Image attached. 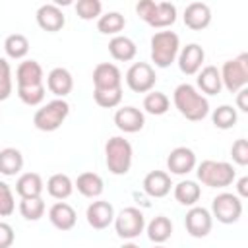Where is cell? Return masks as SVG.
<instances>
[{
  "label": "cell",
  "instance_id": "obj_18",
  "mask_svg": "<svg viewBox=\"0 0 248 248\" xmlns=\"http://www.w3.org/2000/svg\"><path fill=\"white\" fill-rule=\"evenodd\" d=\"M211 23V10L203 2H192L184 10V25L192 31H202Z\"/></svg>",
  "mask_w": 248,
  "mask_h": 248
},
{
  "label": "cell",
  "instance_id": "obj_32",
  "mask_svg": "<svg viewBox=\"0 0 248 248\" xmlns=\"http://www.w3.org/2000/svg\"><path fill=\"white\" fill-rule=\"evenodd\" d=\"M4 50L10 58L14 60H19L23 58L27 52H29V41L25 35L21 33H14V35H8L6 41H4Z\"/></svg>",
  "mask_w": 248,
  "mask_h": 248
},
{
  "label": "cell",
  "instance_id": "obj_39",
  "mask_svg": "<svg viewBox=\"0 0 248 248\" xmlns=\"http://www.w3.org/2000/svg\"><path fill=\"white\" fill-rule=\"evenodd\" d=\"M12 95V68L6 58L0 56V101Z\"/></svg>",
  "mask_w": 248,
  "mask_h": 248
},
{
  "label": "cell",
  "instance_id": "obj_28",
  "mask_svg": "<svg viewBox=\"0 0 248 248\" xmlns=\"http://www.w3.org/2000/svg\"><path fill=\"white\" fill-rule=\"evenodd\" d=\"M46 192L54 198V200H66L72 196L74 192V182L68 174H52L48 180H46Z\"/></svg>",
  "mask_w": 248,
  "mask_h": 248
},
{
  "label": "cell",
  "instance_id": "obj_37",
  "mask_svg": "<svg viewBox=\"0 0 248 248\" xmlns=\"http://www.w3.org/2000/svg\"><path fill=\"white\" fill-rule=\"evenodd\" d=\"M45 85H33V87H17V97L27 107H37L45 101Z\"/></svg>",
  "mask_w": 248,
  "mask_h": 248
},
{
  "label": "cell",
  "instance_id": "obj_6",
  "mask_svg": "<svg viewBox=\"0 0 248 248\" xmlns=\"http://www.w3.org/2000/svg\"><path fill=\"white\" fill-rule=\"evenodd\" d=\"M68 114H70V105L64 99H52L35 112L33 124L41 132H54L62 126Z\"/></svg>",
  "mask_w": 248,
  "mask_h": 248
},
{
  "label": "cell",
  "instance_id": "obj_41",
  "mask_svg": "<svg viewBox=\"0 0 248 248\" xmlns=\"http://www.w3.org/2000/svg\"><path fill=\"white\" fill-rule=\"evenodd\" d=\"M231 155H232V161L240 167H246L248 165V141L244 138L236 140L231 147Z\"/></svg>",
  "mask_w": 248,
  "mask_h": 248
},
{
  "label": "cell",
  "instance_id": "obj_15",
  "mask_svg": "<svg viewBox=\"0 0 248 248\" xmlns=\"http://www.w3.org/2000/svg\"><path fill=\"white\" fill-rule=\"evenodd\" d=\"M196 167V153L190 147H174L167 157V169L172 174H188Z\"/></svg>",
  "mask_w": 248,
  "mask_h": 248
},
{
  "label": "cell",
  "instance_id": "obj_19",
  "mask_svg": "<svg viewBox=\"0 0 248 248\" xmlns=\"http://www.w3.org/2000/svg\"><path fill=\"white\" fill-rule=\"evenodd\" d=\"M46 87L52 95H56L58 99H64L68 93H72L74 78L66 68H54L46 76Z\"/></svg>",
  "mask_w": 248,
  "mask_h": 248
},
{
  "label": "cell",
  "instance_id": "obj_11",
  "mask_svg": "<svg viewBox=\"0 0 248 248\" xmlns=\"http://www.w3.org/2000/svg\"><path fill=\"white\" fill-rule=\"evenodd\" d=\"M184 227H186V231H188L190 236L203 238V236H207L211 232L213 217H211V213L205 207L194 205V207L188 209V213L184 217Z\"/></svg>",
  "mask_w": 248,
  "mask_h": 248
},
{
  "label": "cell",
  "instance_id": "obj_22",
  "mask_svg": "<svg viewBox=\"0 0 248 248\" xmlns=\"http://www.w3.org/2000/svg\"><path fill=\"white\" fill-rule=\"evenodd\" d=\"M17 87H33L43 83V68L37 60H23L16 70Z\"/></svg>",
  "mask_w": 248,
  "mask_h": 248
},
{
  "label": "cell",
  "instance_id": "obj_45",
  "mask_svg": "<svg viewBox=\"0 0 248 248\" xmlns=\"http://www.w3.org/2000/svg\"><path fill=\"white\" fill-rule=\"evenodd\" d=\"M120 248H140L138 244H134V242H126V244H122Z\"/></svg>",
  "mask_w": 248,
  "mask_h": 248
},
{
  "label": "cell",
  "instance_id": "obj_34",
  "mask_svg": "<svg viewBox=\"0 0 248 248\" xmlns=\"http://www.w3.org/2000/svg\"><path fill=\"white\" fill-rule=\"evenodd\" d=\"M211 120H213V126L219 130H231L236 124L238 114H236V108H232L231 105H221L213 110Z\"/></svg>",
  "mask_w": 248,
  "mask_h": 248
},
{
  "label": "cell",
  "instance_id": "obj_33",
  "mask_svg": "<svg viewBox=\"0 0 248 248\" xmlns=\"http://www.w3.org/2000/svg\"><path fill=\"white\" fill-rule=\"evenodd\" d=\"M169 107H170V101H169V97H167L165 93H161V91H149V93L145 95V99H143V108H145V112H149V114H153V116L165 114V112L169 110Z\"/></svg>",
  "mask_w": 248,
  "mask_h": 248
},
{
  "label": "cell",
  "instance_id": "obj_17",
  "mask_svg": "<svg viewBox=\"0 0 248 248\" xmlns=\"http://www.w3.org/2000/svg\"><path fill=\"white\" fill-rule=\"evenodd\" d=\"M64 23H66V17H64L62 10L56 4H43L37 10V25L43 31L56 33L64 27Z\"/></svg>",
  "mask_w": 248,
  "mask_h": 248
},
{
  "label": "cell",
  "instance_id": "obj_31",
  "mask_svg": "<svg viewBox=\"0 0 248 248\" xmlns=\"http://www.w3.org/2000/svg\"><path fill=\"white\" fill-rule=\"evenodd\" d=\"M126 25V19L120 12H107L97 19V29L103 35H118Z\"/></svg>",
  "mask_w": 248,
  "mask_h": 248
},
{
  "label": "cell",
  "instance_id": "obj_5",
  "mask_svg": "<svg viewBox=\"0 0 248 248\" xmlns=\"http://www.w3.org/2000/svg\"><path fill=\"white\" fill-rule=\"evenodd\" d=\"M198 180L209 188H225L231 186L232 180L236 178V170L231 163L227 161H202L198 165Z\"/></svg>",
  "mask_w": 248,
  "mask_h": 248
},
{
  "label": "cell",
  "instance_id": "obj_21",
  "mask_svg": "<svg viewBox=\"0 0 248 248\" xmlns=\"http://www.w3.org/2000/svg\"><path fill=\"white\" fill-rule=\"evenodd\" d=\"M170 176L165 170H151L143 178V190L151 198H165L170 192Z\"/></svg>",
  "mask_w": 248,
  "mask_h": 248
},
{
  "label": "cell",
  "instance_id": "obj_36",
  "mask_svg": "<svg viewBox=\"0 0 248 248\" xmlns=\"http://www.w3.org/2000/svg\"><path fill=\"white\" fill-rule=\"evenodd\" d=\"M93 99H95V103H97L99 107H103V108H114V107H118L120 101H122V87H120V89H105V91L95 89V91H93Z\"/></svg>",
  "mask_w": 248,
  "mask_h": 248
},
{
  "label": "cell",
  "instance_id": "obj_20",
  "mask_svg": "<svg viewBox=\"0 0 248 248\" xmlns=\"http://www.w3.org/2000/svg\"><path fill=\"white\" fill-rule=\"evenodd\" d=\"M48 219L50 223L58 229V231H70L76 227V221H78V215H76V209L66 203V202H56L50 209H48Z\"/></svg>",
  "mask_w": 248,
  "mask_h": 248
},
{
  "label": "cell",
  "instance_id": "obj_46",
  "mask_svg": "<svg viewBox=\"0 0 248 248\" xmlns=\"http://www.w3.org/2000/svg\"><path fill=\"white\" fill-rule=\"evenodd\" d=\"M153 248H165V246H161V244H157V246H153Z\"/></svg>",
  "mask_w": 248,
  "mask_h": 248
},
{
  "label": "cell",
  "instance_id": "obj_25",
  "mask_svg": "<svg viewBox=\"0 0 248 248\" xmlns=\"http://www.w3.org/2000/svg\"><path fill=\"white\" fill-rule=\"evenodd\" d=\"M78 192L85 198H97L103 194L105 190V182L103 178L97 174V172H81L78 178H76V184Z\"/></svg>",
  "mask_w": 248,
  "mask_h": 248
},
{
  "label": "cell",
  "instance_id": "obj_13",
  "mask_svg": "<svg viewBox=\"0 0 248 248\" xmlns=\"http://www.w3.org/2000/svg\"><path fill=\"white\" fill-rule=\"evenodd\" d=\"M85 217H87L89 227H93L97 231H103L114 221V207L107 200H97V202L89 203V207L85 211Z\"/></svg>",
  "mask_w": 248,
  "mask_h": 248
},
{
  "label": "cell",
  "instance_id": "obj_10",
  "mask_svg": "<svg viewBox=\"0 0 248 248\" xmlns=\"http://www.w3.org/2000/svg\"><path fill=\"white\" fill-rule=\"evenodd\" d=\"M155 70L147 62H136L126 72V83L134 93H149L155 87Z\"/></svg>",
  "mask_w": 248,
  "mask_h": 248
},
{
  "label": "cell",
  "instance_id": "obj_38",
  "mask_svg": "<svg viewBox=\"0 0 248 248\" xmlns=\"http://www.w3.org/2000/svg\"><path fill=\"white\" fill-rule=\"evenodd\" d=\"M101 10H103V4L99 0H78V4H76V14L85 21L95 19V17L99 19Z\"/></svg>",
  "mask_w": 248,
  "mask_h": 248
},
{
  "label": "cell",
  "instance_id": "obj_14",
  "mask_svg": "<svg viewBox=\"0 0 248 248\" xmlns=\"http://www.w3.org/2000/svg\"><path fill=\"white\" fill-rule=\"evenodd\" d=\"M114 124L124 134H136V132H140L143 128L145 116L136 107H122V108H118L114 112Z\"/></svg>",
  "mask_w": 248,
  "mask_h": 248
},
{
  "label": "cell",
  "instance_id": "obj_2",
  "mask_svg": "<svg viewBox=\"0 0 248 248\" xmlns=\"http://www.w3.org/2000/svg\"><path fill=\"white\" fill-rule=\"evenodd\" d=\"M138 16L155 29H165L176 21V6L170 2H153V0H140L136 4Z\"/></svg>",
  "mask_w": 248,
  "mask_h": 248
},
{
  "label": "cell",
  "instance_id": "obj_26",
  "mask_svg": "<svg viewBox=\"0 0 248 248\" xmlns=\"http://www.w3.org/2000/svg\"><path fill=\"white\" fill-rule=\"evenodd\" d=\"M23 169V155L16 147H4L0 151V172L4 176H16Z\"/></svg>",
  "mask_w": 248,
  "mask_h": 248
},
{
  "label": "cell",
  "instance_id": "obj_8",
  "mask_svg": "<svg viewBox=\"0 0 248 248\" xmlns=\"http://www.w3.org/2000/svg\"><path fill=\"white\" fill-rule=\"evenodd\" d=\"M211 213H213L211 217H215L219 223L232 225L242 215V202L236 194H231V192L217 194L211 202Z\"/></svg>",
  "mask_w": 248,
  "mask_h": 248
},
{
  "label": "cell",
  "instance_id": "obj_44",
  "mask_svg": "<svg viewBox=\"0 0 248 248\" xmlns=\"http://www.w3.org/2000/svg\"><path fill=\"white\" fill-rule=\"evenodd\" d=\"M236 192H238V198H248V176H242L236 182Z\"/></svg>",
  "mask_w": 248,
  "mask_h": 248
},
{
  "label": "cell",
  "instance_id": "obj_42",
  "mask_svg": "<svg viewBox=\"0 0 248 248\" xmlns=\"http://www.w3.org/2000/svg\"><path fill=\"white\" fill-rule=\"evenodd\" d=\"M14 238H16L14 229L8 223L0 221V248H10L14 244Z\"/></svg>",
  "mask_w": 248,
  "mask_h": 248
},
{
  "label": "cell",
  "instance_id": "obj_29",
  "mask_svg": "<svg viewBox=\"0 0 248 248\" xmlns=\"http://www.w3.org/2000/svg\"><path fill=\"white\" fill-rule=\"evenodd\" d=\"M172 234V223L169 217L165 215H157L149 221L147 225V236L149 240H153L155 244H163L165 240H169Z\"/></svg>",
  "mask_w": 248,
  "mask_h": 248
},
{
  "label": "cell",
  "instance_id": "obj_24",
  "mask_svg": "<svg viewBox=\"0 0 248 248\" xmlns=\"http://www.w3.org/2000/svg\"><path fill=\"white\" fill-rule=\"evenodd\" d=\"M43 178L41 174L37 172H25L17 178L16 182V192L21 200H27V198H41L43 194Z\"/></svg>",
  "mask_w": 248,
  "mask_h": 248
},
{
  "label": "cell",
  "instance_id": "obj_3",
  "mask_svg": "<svg viewBox=\"0 0 248 248\" xmlns=\"http://www.w3.org/2000/svg\"><path fill=\"white\" fill-rule=\"evenodd\" d=\"M180 52V39L174 31H157L151 37V62L157 68H169Z\"/></svg>",
  "mask_w": 248,
  "mask_h": 248
},
{
  "label": "cell",
  "instance_id": "obj_30",
  "mask_svg": "<svg viewBox=\"0 0 248 248\" xmlns=\"http://www.w3.org/2000/svg\"><path fill=\"white\" fill-rule=\"evenodd\" d=\"M202 196V188L198 186V182L194 180H182L174 186V198L178 203L182 205H188V207H194L196 202L200 200Z\"/></svg>",
  "mask_w": 248,
  "mask_h": 248
},
{
  "label": "cell",
  "instance_id": "obj_40",
  "mask_svg": "<svg viewBox=\"0 0 248 248\" xmlns=\"http://www.w3.org/2000/svg\"><path fill=\"white\" fill-rule=\"evenodd\" d=\"M14 209H16V202H14L12 188L0 180V217H10Z\"/></svg>",
  "mask_w": 248,
  "mask_h": 248
},
{
  "label": "cell",
  "instance_id": "obj_16",
  "mask_svg": "<svg viewBox=\"0 0 248 248\" xmlns=\"http://www.w3.org/2000/svg\"><path fill=\"white\" fill-rule=\"evenodd\" d=\"M176 58H178V68H180V72L186 74V76H194V74L200 72L202 62H203V58H205V52H203V48H202L198 43H190V45H186V46L178 52Z\"/></svg>",
  "mask_w": 248,
  "mask_h": 248
},
{
  "label": "cell",
  "instance_id": "obj_9",
  "mask_svg": "<svg viewBox=\"0 0 248 248\" xmlns=\"http://www.w3.org/2000/svg\"><path fill=\"white\" fill-rule=\"evenodd\" d=\"M114 229L120 238L132 240L143 232L145 217L138 207H124L118 215H114Z\"/></svg>",
  "mask_w": 248,
  "mask_h": 248
},
{
  "label": "cell",
  "instance_id": "obj_43",
  "mask_svg": "<svg viewBox=\"0 0 248 248\" xmlns=\"http://www.w3.org/2000/svg\"><path fill=\"white\" fill-rule=\"evenodd\" d=\"M236 107H238V110L248 112V89L246 87L236 91Z\"/></svg>",
  "mask_w": 248,
  "mask_h": 248
},
{
  "label": "cell",
  "instance_id": "obj_7",
  "mask_svg": "<svg viewBox=\"0 0 248 248\" xmlns=\"http://www.w3.org/2000/svg\"><path fill=\"white\" fill-rule=\"evenodd\" d=\"M221 74V83L227 91L236 93L248 83V52L238 54L232 60H227L223 68L219 70Z\"/></svg>",
  "mask_w": 248,
  "mask_h": 248
},
{
  "label": "cell",
  "instance_id": "obj_23",
  "mask_svg": "<svg viewBox=\"0 0 248 248\" xmlns=\"http://www.w3.org/2000/svg\"><path fill=\"white\" fill-rule=\"evenodd\" d=\"M108 52L118 62H130V60H134V56L138 52V46L130 37L116 35L108 41Z\"/></svg>",
  "mask_w": 248,
  "mask_h": 248
},
{
  "label": "cell",
  "instance_id": "obj_1",
  "mask_svg": "<svg viewBox=\"0 0 248 248\" xmlns=\"http://www.w3.org/2000/svg\"><path fill=\"white\" fill-rule=\"evenodd\" d=\"M172 101L186 120L200 122L209 114V101L190 83H180L172 93Z\"/></svg>",
  "mask_w": 248,
  "mask_h": 248
},
{
  "label": "cell",
  "instance_id": "obj_4",
  "mask_svg": "<svg viewBox=\"0 0 248 248\" xmlns=\"http://www.w3.org/2000/svg\"><path fill=\"white\" fill-rule=\"evenodd\" d=\"M132 157H134V149H132L130 141L124 140L122 136H112L107 141L105 159H107V169L112 174H116V176L126 174L132 167Z\"/></svg>",
  "mask_w": 248,
  "mask_h": 248
},
{
  "label": "cell",
  "instance_id": "obj_35",
  "mask_svg": "<svg viewBox=\"0 0 248 248\" xmlns=\"http://www.w3.org/2000/svg\"><path fill=\"white\" fill-rule=\"evenodd\" d=\"M19 213L27 221H39L45 215V202L43 198H27L19 202Z\"/></svg>",
  "mask_w": 248,
  "mask_h": 248
},
{
  "label": "cell",
  "instance_id": "obj_12",
  "mask_svg": "<svg viewBox=\"0 0 248 248\" xmlns=\"http://www.w3.org/2000/svg\"><path fill=\"white\" fill-rule=\"evenodd\" d=\"M93 85L95 89H120L122 87V74L118 66L110 62H101L93 70Z\"/></svg>",
  "mask_w": 248,
  "mask_h": 248
},
{
  "label": "cell",
  "instance_id": "obj_27",
  "mask_svg": "<svg viewBox=\"0 0 248 248\" xmlns=\"http://www.w3.org/2000/svg\"><path fill=\"white\" fill-rule=\"evenodd\" d=\"M196 81H198V87L207 95H217L221 91V87H223L221 74H219V70L215 66L202 68V72H198V79Z\"/></svg>",
  "mask_w": 248,
  "mask_h": 248
}]
</instances>
